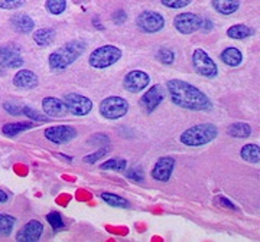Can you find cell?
<instances>
[{
  "label": "cell",
  "mask_w": 260,
  "mask_h": 242,
  "mask_svg": "<svg viewBox=\"0 0 260 242\" xmlns=\"http://www.w3.org/2000/svg\"><path fill=\"white\" fill-rule=\"evenodd\" d=\"M168 91L171 95L172 103L192 111H208L211 110L213 104L210 98L197 87L191 85L182 79H171L168 81Z\"/></svg>",
  "instance_id": "obj_1"
},
{
  "label": "cell",
  "mask_w": 260,
  "mask_h": 242,
  "mask_svg": "<svg viewBox=\"0 0 260 242\" xmlns=\"http://www.w3.org/2000/svg\"><path fill=\"white\" fill-rule=\"evenodd\" d=\"M87 44L81 39H75L67 42L64 47L58 48L55 52L49 56V66L52 69H65L67 66L74 64L75 61L83 55Z\"/></svg>",
  "instance_id": "obj_2"
},
{
  "label": "cell",
  "mask_w": 260,
  "mask_h": 242,
  "mask_svg": "<svg viewBox=\"0 0 260 242\" xmlns=\"http://www.w3.org/2000/svg\"><path fill=\"white\" fill-rule=\"evenodd\" d=\"M218 134V130L214 124L205 123V124H197L194 127L188 129L181 136V143L189 147L204 146L207 143L213 141Z\"/></svg>",
  "instance_id": "obj_3"
},
{
  "label": "cell",
  "mask_w": 260,
  "mask_h": 242,
  "mask_svg": "<svg viewBox=\"0 0 260 242\" xmlns=\"http://www.w3.org/2000/svg\"><path fill=\"white\" fill-rule=\"evenodd\" d=\"M121 58V51L114 45H104L97 48L88 58V64L95 69H104L114 65Z\"/></svg>",
  "instance_id": "obj_4"
},
{
  "label": "cell",
  "mask_w": 260,
  "mask_h": 242,
  "mask_svg": "<svg viewBox=\"0 0 260 242\" xmlns=\"http://www.w3.org/2000/svg\"><path fill=\"white\" fill-rule=\"evenodd\" d=\"M129 111V103L121 97H107L100 103V114L107 120H117Z\"/></svg>",
  "instance_id": "obj_5"
},
{
  "label": "cell",
  "mask_w": 260,
  "mask_h": 242,
  "mask_svg": "<svg viewBox=\"0 0 260 242\" xmlns=\"http://www.w3.org/2000/svg\"><path fill=\"white\" fill-rule=\"evenodd\" d=\"M192 65L195 71L205 78H214L218 74V68L213 59L203 49H195L192 54Z\"/></svg>",
  "instance_id": "obj_6"
},
{
  "label": "cell",
  "mask_w": 260,
  "mask_h": 242,
  "mask_svg": "<svg viewBox=\"0 0 260 242\" xmlns=\"http://www.w3.org/2000/svg\"><path fill=\"white\" fill-rule=\"evenodd\" d=\"M64 104L67 107L68 112L74 114V115H87L93 108V103L90 98L80 95V94L70 93L64 97Z\"/></svg>",
  "instance_id": "obj_7"
},
{
  "label": "cell",
  "mask_w": 260,
  "mask_h": 242,
  "mask_svg": "<svg viewBox=\"0 0 260 242\" xmlns=\"http://www.w3.org/2000/svg\"><path fill=\"white\" fill-rule=\"evenodd\" d=\"M136 25L145 33H156L160 29L164 28L165 20L164 16L159 15L158 12H142L138 19H136Z\"/></svg>",
  "instance_id": "obj_8"
},
{
  "label": "cell",
  "mask_w": 260,
  "mask_h": 242,
  "mask_svg": "<svg viewBox=\"0 0 260 242\" xmlns=\"http://www.w3.org/2000/svg\"><path fill=\"white\" fill-rule=\"evenodd\" d=\"M201 23H203V19L194 13H179L174 19V25H175L177 30L184 35H189V33L200 30Z\"/></svg>",
  "instance_id": "obj_9"
},
{
  "label": "cell",
  "mask_w": 260,
  "mask_h": 242,
  "mask_svg": "<svg viewBox=\"0 0 260 242\" xmlns=\"http://www.w3.org/2000/svg\"><path fill=\"white\" fill-rule=\"evenodd\" d=\"M164 98H165V93H164L162 87L160 85H153L140 98V107L146 114H152L156 110L159 104L164 101Z\"/></svg>",
  "instance_id": "obj_10"
},
{
  "label": "cell",
  "mask_w": 260,
  "mask_h": 242,
  "mask_svg": "<svg viewBox=\"0 0 260 242\" xmlns=\"http://www.w3.org/2000/svg\"><path fill=\"white\" fill-rule=\"evenodd\" d=\"M45 137L55 144H64L77 137V130L71 126H54L45 130Z\"/></svg>",
  "instance_id": "obj_11"
},
{
  "label": "cell",
  "mask_w": 260,
  "mask_h": 242,
  "mask_svg": "<svg viewBox=\"0 0 260 242\" xmlns=\"http://www.w3.org/2000/svg\"><path fill=\"white\" fill-rule=\"evenodd\" d=\"M149 83H150V76L146 72L132 71L124 76L123 85H124L126 91H129V93H139L148 87Z\"/></svg>",
  "instance_id": "obj_12"
},
{
  "label": "cell",
  "mask_w": 260,
  "mask_h": 242,
  "mask_svg": "<svg viewBox=\"0 0 260 242\" xmlns=\"http://www.w3.org/2000/svg\"><path fill=\"white\" fill-rule=\"evenodd\" d=\"M175 160L172 157H160L152 169V177L158 182H168L174 172Z\"/></svg>",
  "instance_id": "obj_13"
},
{
  "label": "cell",
  "mask_w": 260,
  "mask_h": 242,
  "mask_svg": "<svg viewBox=\"0 0 260 242\" xmlns=\"http://www.w3.org/2000/svg\"><path fill=\"white\" fill-rule=\"evenodd\" d=\"M42 232H44V225L38 221H30L19 231L16 239L23 242H35L41 238Z\"/></svg>",
  "instance_id": "obj_14"
},
{
  "label": "cell",
  "mask_w": 260,
  "mask_h": 242,
  "mask_svg": "<svg viewBox=\"0 0 260 242\" xmlns=\"http://www.w3.org/2000/svg\"><path fill=\"white\" fill-rule=\"evenodd\" d=\"M0 62L8 68H20L23 65L19 51L12 47H0Z\"/></svg>",
  "instance_id": "obj_15"
},
{
  "label": "cell",
  "mask_w": 260,
  "mask_h": 242,
  "mask_svg": "<svg viewBox=\"0 0 260 242\" xmlns=\"http://www.w3.org/2000/svg\"><path fill=\"white\" fill-rule=\"evenodd\" d=\"M39 83L38 75L29 69H20L18 74L13 78V84L20 90H32L35 88Z\"/></svg>",
  "instance_id": "obj_16"
},
{
  "label": "cell",
  "mask_w": 260,
  "mask_h": 242,
  "mask_svg": "<svg viewBox=\"0 0 260 242\" xmlns=\"http://www.w3.org/2000/svg\"><path fill=\"white\" fill-rule=\"evenodd\" d=\"M42 108H44V112L48 114L49 117H62V115H65L68 112L64 101L58 100L55 97H47V98H44Z\"/></svg>",
  "instance_id": "obj_17"
},
{
  "label": "cell",
  "mask_w": 260,
  "mask_h": 242,
  "mask_svg": "<svg viewBox=\"0 0 260 242\" xmlns=\"http://www.w3.org/2000/svg\"><path fill=\"white\" fill-rule=\"evenodd\" d=\"M10 23H12V28L19 33H30L34 30V26H35L32 18H29L28 15H23V13L15 15L10 19Z\"/></svg>",
  "instance_id": "obj_18"
},
{
  "label": "cell",
  "mask_w": 260,
  "mask_h": 242,
  "mask_svg": "<svg viewBox=\"0 0 260 242\" xmlns=\"http://www.w3.org/2000/svg\"><path fill=\"white\" fill-rule=\"evenodd\" d=\"M213 8L221 15H232L240 8L239 0H213Z\"/></svg>",
  "instance_id": "obj_19"
},
{
  "label": "cell",
  "mask_w": 260,
  "mask_h": 242,
  "mask_svg": "<svg viewBox=\"0 0 260 242\" xmlns=\"http://www.w3.org/2000/svg\"><path fill=\"white\" fill-rule=\"evenodd\" d=\"M221 61L229 66H239L243 61L242 52L237 48H227L221 52Z\"/></svg>",
  "instance_id": "obj_20"
},
{
  "label": "cell",
  "mask_w": 260,
  "mask_h": 242,
  "mask_svg": "<svg viewBox=\"0 0 260 242\" xmlns=\"http://www.w3.org/2000/svg\"><path fill=\"white\" fill-rule=\"evenodd\" d=\"M34 41L39 47H49L55 41V30L51 28H44L34 33Z\"/></svg>",
  "instance_id": "obj_21"
},
{
  "label": "cell",
  "mask_w": 260,
  "mask_h": 242,
  "mask_svg": "<svg viewBox=\"0 0 260 242\" xmlns=\"http://www.w3.org/2000/svg\"><path fill=\"white\" fill-rule=\"evenodd\" d=\"M227 133L234 139H247L251 134V127L247 123H234L229 127Z\"/></svg>",
  "instance_id": "obj_22"
},
{
  "label": "cell",
  "mask_w": 260,
  "mask_h": 242,
  "mask_svg": "<svg viewBox=\"0 0 260 242\" xmlns=\"http://www.w3.org/2000/svg\"><path fill=\"white\" fill-rule=\"evenodd\" d=\"M32 127H34V123H29V121H26V123H13V124H5L2 131H3V134H6L9 137H15L19 133L29 130Z\"/></svg>",
  "instance_id": "obj_23"
},
{
  "label": "cell",
  "mask_w": 260,
  "mask_h": 242,
  "mask_svg": "<svg viewBox=\"0 0 260 242\" xmlns=\"http://www.w3.org/2000/svg\"><path fill=\"white\" fill-rule=\"evenodd\" d=\"M243 160L249 163H259L260 162V146L257 144H246L240 151Z\"/></svg>",
  "instance_id": "obj_24"
},
{
  "label": "cell",
  "mask_w": 260,
  "mask_h": 242,
  "mask_svg": "<svg viewBox=\"0 0 260 242\" xmlns=\"http://www.w3.org/2000/svg\"><path fill=\"white\" fill-rule=\"evenodd\" d=\"M103 200L107 204V205L114 206V208H129L130 204L124 199V197H121L119 195H114V193H109V192H104L100 195Z\"/></svg>",
  "instance_id": "obj_25"
},
{
  "label": "cell",
  "mask_w": 260,
  "mask_h": 242,
  "mask_svg": "<svg viewBox=\"0 0 260 242\" xmlns=\"http://www.w3.org/2000/svg\"><path fill=\"white\" fill-rule=\"evenodd\" d=\"M227 35L233 39H246L253 35V29L246 25H234L232 28H229Z\"/></svg>",
  "instance_id": "obj_26"
},
{
  "label": "cell",
  "mask_w": 260,
  "mask_h": 242,
  "mask_svg": "<svg viewBox=\"0 0 260 242\" xmlns=\"http://www.w3.org/2000/svg\"><path fill=\"white\" fill-rule=\"evenodd\" d=\"M15 224H16V221H15L13 216L0 214V236H8V235H10Z\"/></svg>",
  "instance_id": "obj_27"
},
{
  "label": "cell",
  "mask_w": 260,
  "mask_h": 242,
  "mask_svg": "<svg viewBox=\"0 0 260 242\" xmlns=\"http://www.w3.org/2000/svg\"><path fill=\"white\" fill-rule=\"evenodd\" d=\"M126 160L124 158H110L107 162H104L102 165V170H114V172H124L126 170Z\"/></svg>",
  "instance_id": "obj_28"
},
{
  "label": "cell",
  "mask_w": 260,
  "mask_h": 242,
  "mask_svg": "<svg viewBox=\"0 0 260 242\" xmlns=\"http://www.w3.org/2000/svg\"><path fill=\"white\" fill-rule=\"evenodd\" d=\"M47 9L52 15H61L67 9V0H47Z\"/></svg>",
  "instance_id": "obj_29"
},
{
  "label": "cell",
  "mask_w": 260,
  "mask_h": 242,
  "mask_svg": "<svg viewBox=\"0 0 260 242\" xmlns=\"http://www.w3.org/2000/svg\"><path fill=\"white\" fill-rule=\"evenodd\" d=\"M47 219L49 225L52 226V229H55V231L64 229V219H62V215L59 214V212H51V214H48Z\"/></svg>",
  "instance_id": "obj_30"
},
{
  "label": "cell",
  "mask_w": 260,
  "mask_h": 242,
  "mask_svg": "<svg viewBox=\"0 0 260 242\" xmlns=\"http://www.w3.org/2000/svg\"><path fill=\"white\" fill-rule=\"evenodd\" d=\"M158 58L159 61L162 62V64H165V65H171V64H174V61H175V54H174V51H171V49H160L158 52Z\"/></svg>",
  "instance_id": "obj_31"
},
{
  "label": "cell",
  "mask_w": 260,
  "mask_h": 242,
  "mask_svg": "<svg viewBox=\"0 0 260 242\" xmlns=\"http://www.w3.org/2000/svg\"><path fill=\"white\" fill-rule=\"evenodd\" d=\"M164 6L171 8V9H182L188 6L192 0H160Z\"/></svg>",
  "instance_id": "obj_32"
},
{
  "label": "cell",
  "mask_w": 260,
  "mask_h": 242,
  "mask_svg": "<svg viewBox=\"0 0 260 242\" xmlns=\"http://www.w3.org/2000/svg\"><path fill=\"white\" fill-rule=\"evenodd\" d=\"M22 114H25V115H28L29 118H32V120H37V121H47V115H44V114H41V112H38L37 110H32L30 107H22Z\"/></svg>",
  "instance_id": "obj_33"
},
{
  "label": "cell",
  "mask_w": 260,
  "mask_h": 242,
  "mask_svg": "<svg viewBox=\"0 0 260 242\" xmlns=\"http://www.w3.org/2000/svg\"><path fill=\"white\" fill-rule=\"evenodd\" d=\"M107 153H109V149H107V147H102V149H99L95 153H93V154L85 156V157H84V162H85V163H91V165H93V163H95L97 160H100L102 157H104Z\"/></svg>",
  "instance_id": "obj_34"
},
{
  "label": "cell",
  "mask_w": 260,
  "mask_h": 242,
  "mask_svg": "<svg viewBox=\"0 0 260 242\" xmlns=\"http://www.w3.org/2000/svg\"><path fill=\"white\" fill-rule=\"evenodd\" d=\"M26 0H0V9H18Z\"/></svg>",
  "instance_id": "obj_35"
},
{
  "label": "cell",
  "mask_w": 260,
  "mask_h": 242,
  "mask_svg": "<svg viewBox=\"0 0 260 242\" xmlns=\"http://www.w3.org/2000/svg\"><path fill=\"white\" fill-rule=\"evenodd\" d=\"M126 176L129 177L130 180H135V182H143V172L142 169H130L126 172Z\"/></svg>",
  "instance_id": "obj_36"
},
{
  "label": "cell",
  "mask_w": 260,
  "mask_h": 242,
  "mask_svg": "<svg viewBox=\"0 0 260 242\" xmlns=\"http://www.w3.org/2000/svg\"><path fill=\"white\" fill-rule=\"evenodd\" d=\"M5 110L12 115H20L22 114V107H18L13 103H5Z\"/></svg>",
  "instance_id": "obj_37"
},
{
  "label": "cell",
  "mask_w": 260,
  "mask_h": 242,
  "mask_svg": "<svg viewBox=\"0 0 260 242\" xmlns=\"http://www.w3.org/2000/svg\"><path fill=\"white\" fill-rule=\"evenodd\" d=\"M126 19H127V15H126V12H124V10H117V12L113 15V20H114L117 25H121Z\"/></svg>",
  "instance_id": "obj_38"
},
{
  "label": "cell",
  "mask_w": 260,
  "mask_h": 242,
  "mask_svg": "<svg viewBox=\"0 0 260 242\" xmlns=\"http://www.w3.org/2000/svg\"><path fill=\"white\" fill-rule=\"evenodd\" d=\"M215 202H217L218 205L223 206V208H229V209H237V208L234 206V204H233V202H230L229 199H225L224 196H220V197H217V199H215Z\"/></svg>",
  "instance_id": "obj_39"
},
{
  "label": "cell",
  "mask_w": 260,
  "mask_h": 242,
  "mask_svg": "<svg viewBox=\"0 0 260 242\" xmlns=\"http://www.w3.org/2000/svg\"><path fill=\"white\" fill-rule=\"evenodd\" d=\"M201 29L205 30V32H210V30L213 29V22H211V20H203V23H201Z\"/></svg>",
  "instance_id": "obj_40"
},
{
  "label": "cell",
  "mask_w": 260,
  "mask_h": 242,
  "mask_svg": "<svg viewBox=\"0 0 260 242\" xmlns=\"http://www.w3.org/2000/svg\"><path fill=\"white\" fill-rule=\"evenodd\" d=\"M8 200H9V195L5 190L0 189V204H6Z\"/></svg>",
  "instance_id": "obj_41"
},
{
  "label": "cell",
  "mask_w": 260,
  "mask_h": 242,
  "mask_svg": "<svg viewBox=\"0 0 260 242\" xmlns=\"http://www.w3.org/2000/svg\"><path fill=\"white\" fill-rule=\"evenodd\" d=\"M5 68H6V66H5L3 64H2V62H0V75L5 74Z\"/></svg>",
  "instance_id": "obj_42"
}]
</instances>
